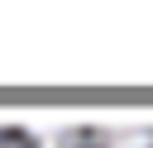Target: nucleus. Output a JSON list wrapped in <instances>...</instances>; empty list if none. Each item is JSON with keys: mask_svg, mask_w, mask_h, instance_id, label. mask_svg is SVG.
<instances>
[{"mask_svg": "<svg viewBox=\"0 0 153 148\" xmlns=\"http://www.w3.org/2000/svg\"><path fill=\"white\" fill-rule=\"evenodd\" d=\"M0 148H19V143H14V138H5V134H0Z\"/></svg>", "mask_w": 153, "mask_h": 148, "instance_id": "1", "label": "nucleus"}]
</instances>
